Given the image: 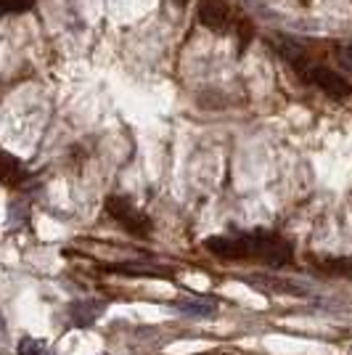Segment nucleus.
<instances>
[{
    "label": "nucleus",
    "mask_w": 352,
    "mask_h": 355,
    "mask_svg": "<svg viewBox=\"0 0 352 355\" xmlns=\"http://www.w3.org/2000/svg\"><path fill=\"white\" fill-rule=\"evenodd\" d=\"M3 14H19V11H30L32 0H0Z\"/></svg>",
    "instance_id": "9d476101"
},
{
    "label": "nucleus",
    "mask_w": 352,
    "mask_h": 355,
    "mask_svg": "<svg viewBox=\"0 0 352 355\" xmlns=\"http://www.w3.org/2000/svg\"><path fill=\"white\" fill-rule=\"evenodd\" d=\"M305 80H308L310 85H315V88H321L323 93H328L331 98H347L352 96V85L344 80V77H339L337 72H331V69H326V67H310L305 69Z\"/></svg>",
    "instance_id": "7ed1b4c3"
},
{
    "label": "nucleus",
    "mask_w": 352,
    "mask_h": 355,
    "mask_svg": "<svg viewBox=\"0 0 352 355\" xmlns=\"http://www.w3.org/2000/svg\"><path fill=\"white\" fill-rule=\"evenodd\" d=\"M103 302H98V300H80V302H72L69 305V318H72L74 326H90L98 315L103 313Z\"/></svg>",
    "instance_id": "423d86ee"
},
{
    "label": "nucleus",
    "mask_w": 352,
    "mask_h": 355,
    "mask_svg": "<svg viewBox=\"0 0 352 355\" xmlns=\"http://www.w3.org/2000/svg\"><path fill=\"white\" fill-rule=\"evenodd\" d=\"M106 212L112 215V220H117L119 228H125L132 236H148L151 234V220L146 212L132 205L127 196H109L106 199Z\"/></svg>",
    "instance_id": "f03ea898"
},
{
    "label": "nucleus",
    "mask_w": 352,
    "mask_h": 355,
    "mask_svg": "<svg viewBox=\"0 0 352 355\" xmlns=\"http://www.w3.org/2000/svg\"><path fill=\"white\" fill-rule=\"evenodd\" d=\"M337 61H339V67H342L344 72H352V43H347V45H342V48H339Z\"/></svg>",
    "instance_id": "9b49d317"
},
{
    "label": "nucleus",
    "mask_w": 352,
    "mask_h": 355,
    "mask_svg": "<svg viewBox=\"0 0 352 355\" xmlns=\"http://www.w3.org/2000/svg\"><path fill=\"white\" fill-rule=\"evenodd\" d=\"M270 45L279 51L283 59L294 64V67H302L305 59H308V51L302 48V43H297L292 37H286V35H276V37H270Z\"/></svg>",
    "instance_id": "0eeeda50"
},
{
    "label": "nucleus",
    "mask_w": 352,
    "mask_h": 355,
    "mask_svg": "<svg viewBox=\"0 0 352 355\" xmlns=\"http://www.w3.org/2000/svg\"><path fill=\"white\" fill-rule=\"evenodd\" d=\"M204 250L220 260H260L273 268L289 266L294 260L292 244L270 231H254V234H238V236H209L204 241Z\"/></svg>",
    "instance_id": "f257e3e1"
},
{
    "label": "nucleus",
    "mask_w": 352,
    "mask_h": 355,
    "mask_svg": "<svg viewBox=\"0 0 352 355\" xmlns=\"http://www.w3.org/2000/svg\"><path fill=\"white\" fill-rule=\"evenodd\" d=\"M21 173H24V170H21V164L16 162L11 154H6V183H8V186H14L16 180L21 178Z\"/></svg>",
    "instance_id": "1a4fd4ad"
},
{
    "label": "nucleus",
    "mask_w": 352,
    "mask_h": 355,
    "mask_svg": "<svg viewBox=\"0 0 352 355\" xmlns=\"http://www.w3.org/2000/svg\"><path fill=\"white\" fill-rule=\"evenodd\" d=\"M199 21L212 32H228L231 27V8L225 0H199Z\"/></svg>",
    "instance_id": "20e7f679"
},
{
    "label": "nucleus",
    "mask_w": 352,
    "mask_h": 355,
    "mask_svg": "<svg viewBox=\"0 0 352 355\" xmlns=\"http://www.w3.org/2000/svg\"><path fill=\"white\" fill-rule=\"evenodd\" d=\"M45 350L43 340H35V337H24L16 347V355H40Z\"/></svg>",
    "instance_id": "6e6552de"
},
{
    "label": "nucleus",
    "mask_w": 352,
    "mask_h": 355,
    "mask_svg": "<svg viewBox=\"0 0 352 355\" xmlns=\"http://www.w3.org/2000/svg\"><path fill=\"white\" fill-rule=\"evenodd\" d=\"M170 308L183 315H191V318H209L218 313V305L212 300H202V297H183V300H173Z\"/></svg>",
    "instance_id": "39448f33"
},
{
    "label": "nucleus",
    "mask_w": 352,
    "mask_h": 355,
    "mask_svg": "<svg viewBox=\"0 0 352 355\" xmlns=\"http://www.w3.org/2000/svg\"><path fill=\"white\" fill-rule=\"evenodd\" d=\"M339 270H342V273H347V276H352V257H350V260H342Z\"/></svg>",
    "instance_id": "f8f14e48"
}]
</instances>
